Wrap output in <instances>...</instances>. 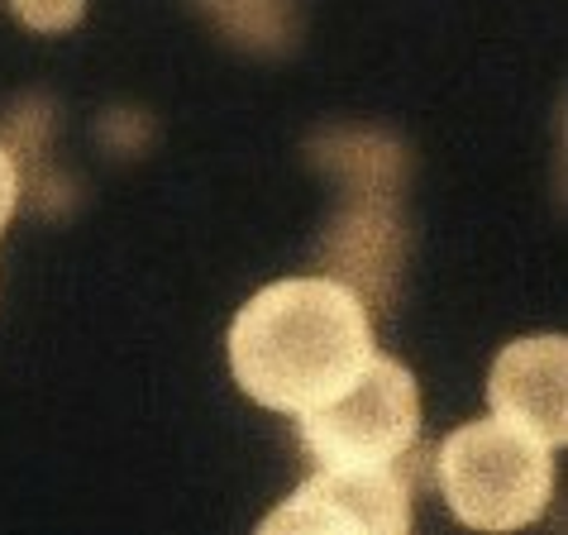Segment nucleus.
<instances>
[{"mask_svg":"<svg viewBox=\"0 0 568 535\" xmlns=\"http://www.w3.org/2000/svg\"><path fill=\"white\" fill-rule=\"evenodd\" d=\"M555 450L507 421H468L435 454L449 512L473 531H526L555 497Z\"/></svg>","mask_w":568,"mask_h":535,"instance_id":"obj_2","label":"nucleus"},{"mask_svg":"<svg viewBox=\"0 0 568 535\" xmlns=\"http://www.w3.org/2000/svg\"><path fill=\"white\" fill-rule=\"evenodd\" d=\"M493 416L559 450L568 440V344L564 335H530L497 354L487 373Z\"/></svg>","mask_w":568,"mask_h":535,"instance_id":"obj_5","label":"nucleus"},{"mask_svg":"<svg viewBox=\"0 0 568 535\" xmlns=\"http://www.w3.org/2000/svg\"><path fill=\"white\" fill-rule=\"evenodd\" d=\"M373 354V316L335 273L282 277L230 325V373L267 412L296 416L349 383Z\"/></svg>","mask_w":568,"mask_h":535,"instance_id":"obj_1","label":"nucleus"},{"mask_svg":"<svg viewBox=\"0 0 568 535\" xmlns=\"http://www.w3.org/2000/svg\"><path fill=\"white\" fill-rule=\"evenodd\" d=\"M10 10L34 34H68V29L82 24L87 0H10Z\"/></svg>","mask_w":568,"mask_h":535,"instance_id":"obj_7","label":"nucleus"},{"mask_svg":"<svg viewBox=\"0 0 568 535\" xmlns=\"http://www.w3.org/2000/svg\"><path fill=\"white\" fill-rule=\"evenodd\" d=\"M402 240H397V220L387 211V196H373L368 206H358L344 225L329 234V263L339 268V282L358 292V302H387L392 277H397ZM329 268V273H335Z\"/></svg>","mask_w":568,"mask_h":535,"instance_id":"obj_6","label":"nucleus"},{"mask_svg":"<svg viewBox=\"0 0 568 535\" xmlns=\"http://www.w3.org/2000/svg\"><path fill=\"white\" fill-rule=\"evenodd\" d=\"M267 535H402L412 531V487L387 468H321L263 522Z\"/></svg>","mask_w":568,"mask_h":535,"instance_id":"obj_4","label":"nucleus"},{"mask_svg":"<svg viewBox=\"0 0 568 535\" xmlns=\"http://www.w3.org/2000/svg\"><path fill=\"white\" fill-rule=\"evenodd\" d=\"M296 431L321 468L402 464L420 440V387L406 364L373 350L349 383L296 412Z\"/></svg>","mask_w":568,"mask_h":535,"instance_id":"obj_3","label":"nucleus"},{"mask_svg":"<svg viewBox=\"0 0 568 535\" xmlns=\"http://www.w3.org/2000/svg\"><path fill=\"white\" fill-rule=\"evenodd\" d=\"M14 201H20V168H14V153L0 144V234H6Z\"/></svg>","mask_w":568,"mask_h":535,"instance_id":"obj_8","label":"nucleus"}]
</instances>
